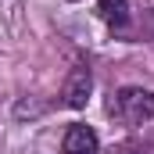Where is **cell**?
Listing matches in <instances>:
<instances>
[{
  "label": "cell",
  "instance_id": "obj_1",
  "mask_svg": "<svg viewBox=\"0 0 154 154\" xmlns=\"http://www.w3.org/2000/svg\"><path fill=\"white\" fill-rule=\"evenodd\" d=\"M108 111L115 118H122L125 125H143V122L154 118V93L143 90V86H125V90L115 93V100L108 104Z\"/></svg>",
  "mask_w": 154,
  "mask_h": 154
},
{
  "label": "cell",
  "instance_id": "obj_2",
  "mask_svg": "<svg viewBox=\"0 0 154 154\" xmlns=\"http://www.w3.org/2000/svg\"><path fill=\"white\" fill-rule=\"evenodd\" d=\"M90 90H93L90 68H72V75H68V82H65V90H61V97H65L68 108H86Z\"/></svg>",
  "mask_w": 154,
  "mask_h": 154
},
{
  "label": "cell",
  "instance_id": "obj_3",
  "mask_svg": "<svg viewBox=\"0 0 154 154\" xmlns=\"http://www.w3.org/2000/svg\"><path fill=\"white\" fill-rule=\"evenodd\" d=\"M100 140L90 125H72L65 133V154H97Z\"/></svg>",
  "mask_w": 154,
  "mask_h": 154
},
{
  "label": "cell",
  "instance_id": "obj_4",
  "mask_svg": "<svg viewBox=\"0 0 154 154\" xmlns=\"http://www.w3.org/2000/svg\"><path fill=\"white\" fill-rule=\"evenodd\" d=\"M97 14L111 25V29H125L129 25V0H100Z\"/></svg>",
  "mask_w": 154,
  "mask_h": 154
},
{
  "label": "cell",
  "instance_id": "obj_5",
  "mask_svg": "<svg viewBox=\"0 0 154 154\" xmlns=\"http://www.w3.org/2000/svg\"><path fill=\"white\" fill-rule=\"evenodd\" d=\"M115 154H143V147L129 140V143H122V147H115Z\"/></svg>",
  "mask_w": 154,
  "mask_h": 154
}]
</instances>
